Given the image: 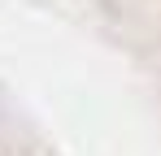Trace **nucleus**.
Here are the masks:
<instances>
[]
</instances>
